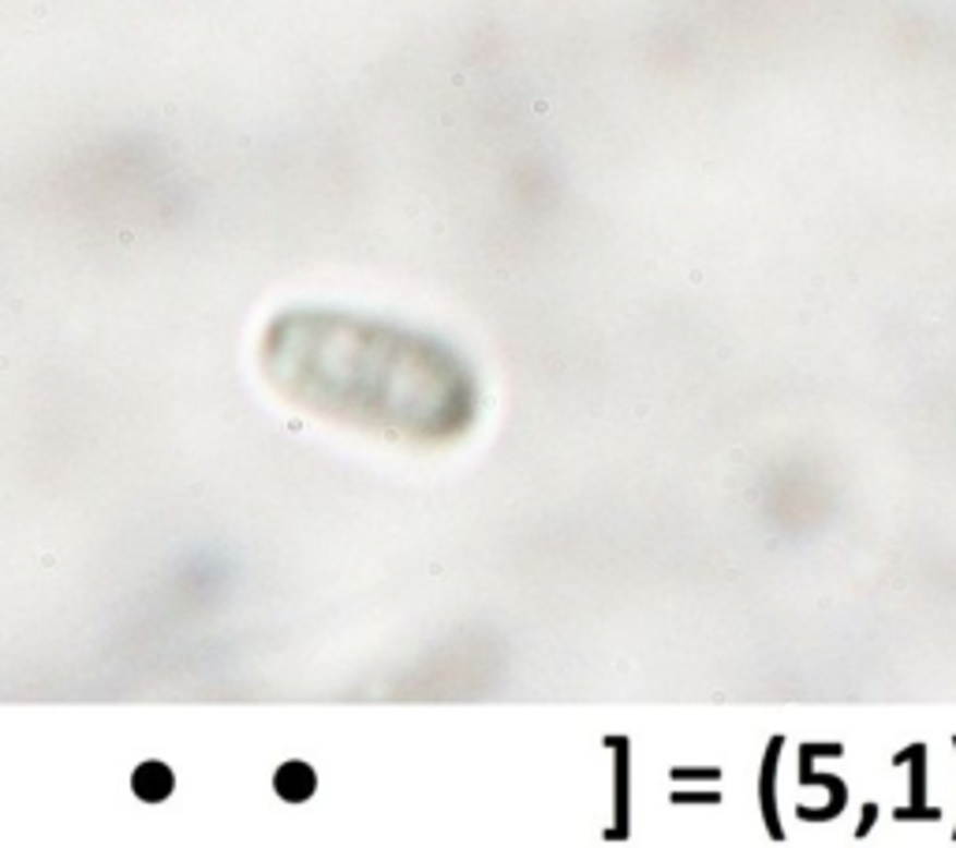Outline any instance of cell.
Wrapping results in <instances>:
<instances>
[{"label": "cell", "instance_id": "1", "mask_svg": "<svg viewBox=\"0 0 956 848\" xmlns=\"http://www.w3.org/2000/svg\"><path fill=\"white\" fill-rule=\"evenodd\" d=\"M277 789L285 800H306L314 792V774L311 766L303 763H288L285 771L277 774Z\"/></svg>", "mask_w": 956, "mask_h": 848}, {"label": "cell", "instance_id": "2", "mask_svg": "<svg viewBox=\"0 0 956 848\" xmlns=\"http://www.w3.org/2000/svg\"><path fill=\"white\" fill-rule=\"evenodd\" d=\"M169 789H172V774L165 771L161 763H146L143 771L135 774V792L143 800H165L169 797Z\"/></svg>", "mask_w": 956, "mask_h": 848}]
</instances>
